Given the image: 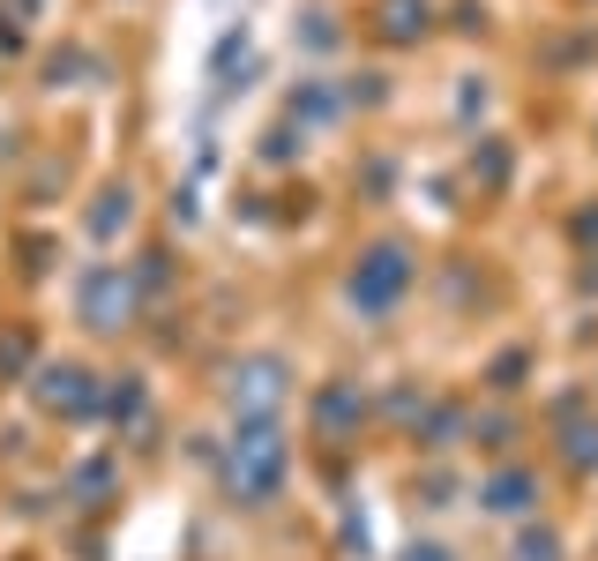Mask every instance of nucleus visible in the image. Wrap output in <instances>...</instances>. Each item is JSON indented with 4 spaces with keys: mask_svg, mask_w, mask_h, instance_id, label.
<instances>
[{
    "mask_svg": "<svg viewBox=\"0 0 598 561\" xmlns=\"http://www.w3.org/2000/svg\"><path fill=\"white\" fill-rule=\"evenodd\" d=\"M397 284H404V255H390V247H382V255H374V278L352 284V292H359V299H390Z\"/></svg>",
    "mask_w": 598,
    "mask_h": 561,
    "instance_id": "1",
    "label": "nucleus"
}]
</instances>
